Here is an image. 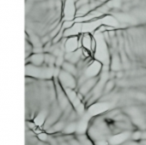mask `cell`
<instances>
[{
    "label": "cell",
    "mask_w": 146,
    "mask_h": 145,
    "mask_svg": "<svg viewBox=\"0 0 146 145\" xmlns=\"http://www.w3.org/2000/svg\"><path fill=\"white\" fill-rule=\"evenodd\" d=\"M56 78H57V80L59 81V83L61 84V86L66 91L71 90V91L76 92L78 82H77V79H76V77L74 76V75L70 74V73L66 72V71L62 70V69H59Z\"/></svg>",
    "instance_id": "4"
},
{
    "label": "cell",
    "mask_w": 146,
    "mask_h": 145,
    "mask_svg": "<svg viewBox=\"0 0 146 145\" xmlns=\"http://www.w3.org/2000/svg\"><path fill=\"white\" fill-rule=\"evenodd\" d=\"M49 145H97L89 135L83 132H62L42 134Z\"/></svg>",
    "instance_id": "2"
},
{
    "label": "cell",
    "mask_w": 146,
    "mask_h": 145,
    "mask_svg": "<svg viewBox=\"0 0 146 145\" xmlns=\"http://www.w3.org/2000/svg\"><path fill=\"white\" fill-rule=\"evenodd\" d=\"M25 145H49V143L32 125L25 122Z\"/></svg>",
    "instance_id": "3"
},
{
    "label": "cell",
    "mask_w": 146,
    "mask_h": 145,
    "mask_svg": "<svg viewBox=\"0 0 146 145\" xmlns=\"http://www.w3.org/2000/svg\"><path fill=\"white\" fill-rule=\"evenodd\" d=\"M128 117L120 109H112L92 116L86 124L85 132L96 143L108 139L129 129Z\"/></svg>",
    "instance_id": "1"
}]
</instances>
